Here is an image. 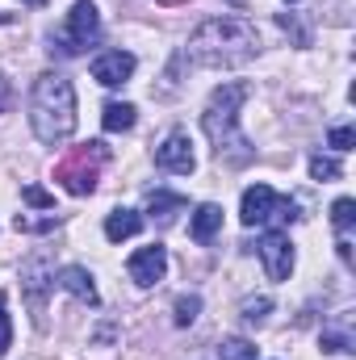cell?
Segmentation results:
<instances>
[{
	"label": "cell",
	"instance_id": "cell-25",
	"mask_svg": "<svg viewBox=\"0 0 356 360\" xmlns=\"http://www.w3.org/2000/svg\"><path fill=\"white\" fill-rule=\"evenodd\" d=\"M268 310H272V302H268V297H256V302H243V319H248V323H260V319H265Z\"/></svg>",
	"mask_w": 356,
	"mask_h": 360
},
{
	"label": "cell",
	"instance_id": "cell-23",
	"mask_svg": "<svg viewBox=\"0 0 356 360\" xmlns=\"http://www.w3.org/2000/svg\"><path fill=\"white\" fill-rule=\"evenodd\" d=\"M327 143H331L336 151H352V143H356V130H352V126H336V130L327 134Z\"/></svg>",
	"mask_w": 356,
	"mask_h": 360
},
{
	"label": "cell",
	"instance_id": "cell-8",
	"mask_svg": "<svg viewBox=\"0 0 356 360\" xmlns=\"http://www.w3.org/2000/svg\"><path fill=\"white\" fill-rule=\"evenodd\" d=\"M126 272H130V281H134V285L151 289V285H160V281H164V272H168V252H164L160 243L139 248V252L126 260Z\"/></svg>",
	"mask_w": 356,
	"mask_h": 360
},
{
	"label": "cell",
	"instance_id": "cell-21",
	"mask_svg": "<svg viewBox=\"0 0 356 360\" xmlns=\"http://www.w3.org/2000/svg\"><path fill=\"white\" fill-rule=\"evenodd\" d=\"M323 352H352V335L348 331H323Z\"/></svg>",
	"mask_w": 356,
	"mask_h": 360
},
{
	"label": "cell",
	"instance_id": "cell-29",
	"mask_svg": "<svg viewBox=\"0 0 356 360\" xmlns=\"http://www.w3.org/2000/svg\"><path fill=\"white\" fill-rule=\"evenodd\" d=\"M13 21V13H0V25H8Z\"/></svg>",
	"mask_w": 356,
	"mask_h": 360
},
{
	"label": "cell",
	"instance_id": "cell-6",
	"mask_svg": "<svg viewBox=\"0 0 356 360\" xmlns=\"http://www.w3.org/2000/svg\"><path fill=\"white\" fill-rule=\"evenodd\" d=\"M96 38H101V13H96V4L92 0H76L72 13H68V21H63V30H59V38H55L59 55H80V51H89Z\"/></svg>",
	"mask_w": 356,
	"mask_h": 360
},
{
	"label": "cell",
	"instance_id": "cell-9",
	"mask_svg": "<svg viewBox=\"0 0 356 360\" xmlns=\"http://www.w3.org/2000/svg\"><path fill=\"white\" fill-rule=\"evenodd\" d=\"M155 168L177 172V176H189V172L197 168V160H193V143H189L184 130H172V134L155 147Z\"/></svg>",
	"mask_w": 356,
	"mask_h": 360
},
{
	"label": "cell",
	"instance_id": "cell-30",
	"mask_svg": "<svg viewBox=\"0 0 356 360\" xmlns=\"http://www.w3.org/2000/svg\"><path fill=\"white\" fill-rule=\"evenodd\" d=\"M289 4H293V0H289Z\"/></svg>",
	"mask_w": 356,
	"mask_h": 360
},
{
	"label": "cell",
	"instance_id": "cell-10",
	"mask_svg": "<svg viewBox=\"0 0 356 360\" xmlns=\"http://www.w3.org/2000/svg\"><path fill=\"white\" fill-rule=\"evenodd\" d=\"M130 76H134V55L130 51H105V55L92 59V80L105 84V89H122Z\"/></svg>",
	"mask_w": 356,
	"mask_h": 360
},
{
	"label": "cell",
	"instance_id": "cell-13",
	"mask_svg": "<svg viewBox=\"0 0 356 360\" xmlns=\"http://www.w3.org/2000/svg\"><path fill=\"white\" fill-rule=\"evenodd\" d=\"M59 285H63L72 297L89 302V306H96V302H101V297H96V285H92V272L80 269V264H68V269H59Z\"/></svg>",
	"mask_w": 356,
	"mask_h": 360
},
{
	"label": "cell",
	"instance_id": "cell-7",
	"mask_svg": "<svg viewBox=\"0 0 356 360\" xmlns=\"http://www.w3.org/2000/svg\"><path fill=\"white\" fill-rule=\"evenodd\" d=\"M256 252H260V260H265L268 281H289V272H293V243H289V235L268 231L265 239L256 243Z\"/></svg>",
	"mask_w": 356,
	"mask_h": 360
},
{
	"label": "cell",
	"instance_id": "cell-2",
	"mask_svg": "<svg viewBox=\"0 0 356 360\" xmlns=\"http://www.w3.org/2000/svg\"><path fill=\"white\" fill-rule=\"evenodd\" d=\"M248 92H252L248 84H222V89H214L205 113H201V126H205V134L214 143V155L222 164H231V168H243L256 155L248 134L239 130V105L248 101Z\"/></svg>",
	"mask_w": 356,
	"mask_h": 360
},
{
	"label": "cell",
	"instance_id": "cell-22",
	"mask_svg": "<svg viewBox=\"0 0 356 360\" xmlns=\"http://www.w3.org/2000/svg\"><path fill=\"white\" fill-rule=\"evenodd\" d=\"M17 231H30V235H38V231H55V214H46V218L17 214Z\"/></svg>",
	"mask_w": 356,
	"mask_h": 360
},
{
	"label": "cell",
	"instance_id": "cell-1",
	"mask_svg": "<svg viewBox=\"0 0 356 360\" xmlns=\"http://www.w3.org/2000/svg\"><path fill=\"white\" fill-rule=\"evenodd\" d=\"M256 51H260V34L243 17H210L189 34L184 46V55L197 68H239L256 59Z\"/></svg>",
	"mask_w": 356,
	"mask_h": 360
},
{
	"label": "cell",
	"instance_id": "cell-26",
	"mask_svg": "<svg viewBox=\"0 0 356 360\" xmlns=\"http://www.w3.org/2000/svg\"><path fill=\"white\" fill-rule=\"evenodd\" d=\"M8 344H13V327H8V314H4V293H0V356L8 352Z\"/></svg>",
	"mask_w": 356,
	"mask_h": 360
},
{
	"label": "cell",
	"instance_id": "cell-20",
	"mask_svg": "<svg viewBox=\"0 0 356 360\" xmlns=\"http://www.w3.org/2000/svg\"><path fill=\"white\" fill-rule=\"evenodd\" d=\"M197 310H201V297H197V293L177 297V327H189V323L197 319Z\"/></svg>",
	"mask_w": 356,
	"mask_h": 360
},
{
	"label": "cell",
	"instance_id": "cell-19",
	"mask_svg": "<svg viewBox=\"0 0 356 360\" xmlns=\"http://www.w3.org/2000/svg\"><path fill=\"white\" fill-rule=\"evenodd\" d=\"M340 172H344V168H340V160H331V155H314V160H310V176L314 180H336Z\"/></svg>",
	"mask_w": 356,
	"mask_h": 360
},
{
	"label": "cell",
	"instance_id": "cell-12",
	"mask_svg": "<svg viewBox=\"0 0 356 360\" xmlns=\"http://www.w3.org/2000/svg\"><path fill=\"white\" fill-rule=\"evenodd\" d=\"M218 226H222V205H214V201L197 205L193 218H189V235H193L197 243H210V239L218 235Z\"/></svg>",
	"mask_w": 356,
	"mask_h": 360
},
{
	"label": "cell",
	"instance_id": "cell-4",
	"mask_svg": "<svg viewBox=\"0 0 356 360\" xmlns=\"http://www.w3.org/2000/svg\"><path fill=\"white\" fill-rule=\"evenodd\" d=\"M109 160V147L105 143H89V147H76L59 168H55V180L72 193V197H84L96 188V168Z\"/></svg>",
	"mask_w": 356,
	"mask_h": 360
},
{
	"label": "cell",
	"instance_id": "cell-3",
	"mask_svg": "<svg viewBox=\"0 0 356 360\" xmlns=\"http://www.w3.org/2000/svg\"><path fill=\"white\" fill-rule=\"evenodd\" d=\"M30 126L38 134V143L46 147H59L76 134V89L68 76L59 72H46L34 80L30 92Z\"/></svg>",
	"mask_w": 356,
	"mask_h": 360
},
{
	"label": "cell",
	"instance_id": "cell-24",
	"mask_svg": "<svg viewBox=\"0 0 356 360\" xmlns=\"http://www.w3.org/2000/svg\"><path fill=\"white\" fill-rule=\"evenodd\" d=\"M21 197H25L30 205H42V210H55V197H51L46 188H38V184H25V188H21Z\"/></svg>",
	"mask_w": 356,
	"mask_h": 360
},
{
	"label": "cell",
	"instance_id": "cell-17",
	"mask_svg": "<svg viewBox=\"0 0 356 360\" xmlns=\"http://www.w3.org/2000/svg\"><path fill=\"white\" fill-rule=\"evenodd\" d=\"M218 356H222V360H256V344H252V340L231 335V340H222V344H218Z\"/></svg>",
	"mask_w": 356,
	"mask_h": 360
},
{
	"label": "cell",
	"instance_id": "cell-5",
	"mask_svg": "<svg viewBox=\"0 0 356 360\" xmlns=\"http://www.w3.org/2000/svg\"><path fill=\"white\" fill-rule=\"evenodd\" d=\"M239 218L243 226H268V222H293L298 218V205L289 197H281L272 184H252L243 193V205H239Z\"/></svg>",
	"mask_w": 356,
	"mask_h": 360
},
{
	"label": "cell",
	"instance_id": "cell-18",
	"mask_svg": "<svg viewBox=\"0 0 356 360\" xmlns=\"http://www.w3.org/2000/svg\"><path fill=\"white\" fill-rule=\"evenodd\" d=\"M331 222H336V231H348L356 222V201L352 197H340L336 205H331Z\"/></svg>",
	"mask_w": 356,
	"mask_h": 360
},
{
	"label": "cell",
	"instance_id": "cell-16",
	"mask_svg": "<svg viewBox=\"0 0 356 360\" xmlns=\"http://www.w3.org/2000/svg\"><path fill=\"white\" fill-rule=\"evenodd\" d=\"M147 210H151V218H160V222H168L177 210H184V197L180 193H151V201H147Z\"/></svg>",
	"mask_w": 356,
	"mask_h": 360
},
{
	"label": "cell",
	"instance_id": "cell-14",
	"mask_svg": "<svg viewBox=\"0 0 356 360\" xmlns=\"http://www.w3.org/2000/svg\"><path fill=\"white\" fill-rule=\"evenodd\" d=\"M143 231V218L134 214V210H113L109 218H105V239L109 243H122V239H134Z\"/></svg>",
	"mask_w": 356,
	"mask_h": 360
},
{
	"label": "cell",
	"instance_id": "cell-28",
	"mask_svg": "<svg viewBox=\"0 0 356 360\" xmlns=\"http://www.w3.org/2000/svg\"><path fill=\"white\" fill-rule=\"evenodd\" d=\"M336 248H340V260H344V264H352V243H348V239H340Z\"/></svg>",
	"mask_w": 356,
	"mask_h": 360
},
{
	"label": "cell",
	"instance_id": "cell-15",
	"mask_svg": "<svg viewBox=\"0 0 356 360\" xmlns=\"http://www.w3.org/2000/svg\"><path fill=\"white\" fill-rule=\"evenodd\" d=\"M101 126H105L109 134L130 130V126H134V105H130V101H109V105L101 109Z\"/></svg>",
	"mask_w": 356,
	"mask_h": 360
},
{
	"label": "cell",
	"instance_id": "cell-27",
	"mask_svg": "<svg viewBox=\"0 0 356 360\" xmlns=\"http://www.w3.org/2000/svg\"><path fill=\"white\" fill-rule=\"evenodd\" d=\"M8 101H13V84H8V80H0V113L8 109Z\"/></svg>",
	"mask_w": 356,
	"mask_h": 360
},
{
	"label": "cell",
	"instance_id": "cell-11",
	"mask_svg": "<svg viewBox=\"0 0 356 360\" xmlns=\"http://www.w3.org/2000/svg\"><path fill=\"white\" fill-rule=\"evenodd\" d=\"M21 281H25V289H30L34 310H42V293H46V285H55V269L46 264V256L25 260V264H21Z\"/></svg>",
	"mask_w": 356,
	"mask_h": 360
}]
</instances>
